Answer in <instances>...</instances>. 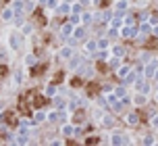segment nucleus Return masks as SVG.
<instances>
[{"mask_svg": "<svg viewBox=\"0 0 158 146\" xmlns=\"http://www.w3.org/2000/svg\"><path fill=\"white\" fill-rule=\"evenodd\" d=\"M118 65H121V58H118V57L110 58V69H118Z\"/></svg>", "mask_w": 158, "mask_h": 146, "instance_id": "nucleus-22", "label": "nucleus"}, {"mask_svg": "<svg viewBox=\"0 0 158 146\" xmlns=\"http://www.w3.org/2000/svg\"><path fill=\"white\" fill-rule=\"evenodd\" d=\"M60 134L67 136V138H71V136H79V134H81V127H75L73 123H64L63 127H60Z\"/></svg>", "mask_w": 158, "mask_h": 146, "instance_id": "nucleus-1", "label": "nucleus"}, {"mask_svg": "<svg viewBox=\"0 0 158 146\" xmlns=\"http://www.w3.org/2000/svg\"><path fill=\"white\" fill-rule=\"evenodd\" d=\"M129 71H131V65H123V67H118V69H117V75L121 77V79H125V75Z\"/></svg>", "mask_w": 158, "mask_h": 146, "instance_id": "nucleus-12", "label": "nucleus"}, {"mask_svg": "<svg viewBox=\"0 0 158 146\" xmlns=\"http://www.w3.org/2000/svg\"><path fill=\"white\" fill-rule=\"evenodd\" d=\"M8 44H10V48H13V50H17L19 46H21V40H19V36H17V33H10V36H8Z\"/></svg>", "mask_w": 158, "mask_h": 146, "instance_id": "nucleus-8", "label": "nucleus"}, {"mask_svg": "<svg viewBox=\"0 0 158 146\" xmlns=\"http://www.w3.org/2000/svg\"><path fill=\"white\" fill-rule=\"evenodd\" d=\"M54 105H56V109H64V105H67V102H64V98H58V96H56L54 98Z\"/></svg>", "mask_w": 158, "mask_h": 146, "instance_id": "nucleus-21", "label": "nucleus"}, {"mask_svg": "<svg viewBox=\"0 0 158 146\" xmlns=\"http://www.w3.org/2000/svg\"><path fill=\"white\" fill-rule=\"evenodd\" d=\"M10 6L15 8V11H17V15H19V13H23L25 4H23V0H13V2H10Z\"/></svg>", "mask_w": 158, "mask_h": 146, "instance_id": "nucleus-13", "label": "nucleus"}, {"mask_svg": "<svg viewBox=\"0 0 158 146\" xmlns=\"http://www.w3.org/2000/svg\"><path fill=\"white\" fill-rule=\"evenodd\" d=\"M56 13H63V15H71V6H69V4H63V2H60V4L56 6Z\"/></svg>", "mask_w": 158, "mask_h": 146, "instance_id": "nucleus-14", "label": "nucleus"}, {"mask_svg": "<svg viewBox=\"0 0 158 146\" xmlns=\"http://www.w3.org/2000/svg\"><path fill=\"white\" fill-rule=\"evenodd\" d=\"M152 33H154V36H158V25H154V29H152Z\"/></svg>", "mask_w": 158, "mask_h": 146, "instance_id": "nucleus-31", "label": "nucleus"}, {"mask_svg": "<svg viewBox=\"0 0 158 146\" xmlns=\"http://www.w3.org/2000/svg\"><path fill=\"white\" fill-rule=\"evenodd\" d=\"M98 52V40H87L85 42V54H94Z\"/></svg>", "mask_w": 158, "mask_h": 146, "instance_id": "nucleus-6", "label": "nucleus"}, {"mask_svg": "<svg viewBox=\"0 0 158 146\" xmlns=\"http://www.w3.org/2000/svg\"><path fill=\"white\" fill-rule=\"evenodd\" d=\"M150 123H152V127H154V130H158V113H154L150 117Z\"/></svg>", "mask_w": 158, "mask_h": 146, "instance_id": "nucleus-23", "label": "nucleus"}, {"mask_svg": "<svg viewBox=\"0 0 158 146\" xmlns=\"http://www.w3.org/2000/svg\"><path fill=\"white\" fill-rule=\"evenodd\" d=\"M137 4H139V6H143V4H148V0H137Z\"/></svg>", "mask_w": 158, "mask_h": 146, "instance_id": "nucleus-30", "label": "nucleus"}, {"mask_svg": "<svg viewBox=\"0 0 158 146\" xmlns=\"http://www.w3.org/2000/svg\"><path fill=\"white\" fill-rule=\"evenodd\" d=\"M156 67H158V63H156V61H152V63H148V67L143 69V75H148V77H150V75H154V71H156Z\"/></svg>", "mask_w": 158, "mask_h": 146, "instance_id": "nucleus-11", "label": "nucleus"}, {"mask_svg": "<svg viewBox=\"0 0 158 146\" xmlns=\"http://www.w3.org/2000/svg\"><path fill=\"white\" fill-rule=\"evenodd\" d=\"M73 36H75V38H85V29H83V27H77Z\"/></svg>", "mask_w": 158, "mask_h": 146, "instance_id": "nucleus-24", "label": "nucleus"}, {"mask_svg": "<svg viewBox=\"0 0 158 146\" xmlns=\"http://www.w3.org/2000/svg\"><path fill=\"white\" fill-rule=\"evenodd\" d=\"M112 54H114V57H123V54H125V48H121V46H112Z\"/></svg>", "mask_w": 158, "mask_h": 146, "instance_id": "nucleus-18", "label": "nucleus"}, {"mask_svg": "<svg viewBox=\"0 0 158 146\" xmlns=\"http://www.w3.org/2000/svg\"><path fill=\"white\" fill-rule=\"evenodd\" d=\"M50 144H64V140H60V138H54V140H50Z\"/></svg>", "mask_w": 158, "mask_h": 146, "instance_id": "nucleus-28", "label": "nucleus"}, {"mask_svg": "<svg viewBox=\"0 0 158 146\" xmlns=\"http://www.w3.org/2000/svg\"><path fill=\"white\" fill-rule=\"evenodd\" d=\"M154 100H156V102H158V92H156V96H154Z\"/></svg>", "mask_w": 158, "mask_h": 146, "instance_id": "nucleus-34", "label": "nucleus"}, {"mask_svg": "<svg viewBox=\"0 0 158 146\" xmlns=\"http://www.w3.org/2000/svg\"><path fill=\"white\" fill-rule=\"evenodd\" d=\"M127 8H129V2H127V0H117V2H114V13H123Z\"/></svg>", "mask_w": 158, "mask_h": 146, "instance_id": "nucleus-9", "label": "nucleus"}, {"mask_svg": "<svg viewBox=\"0 0 158 146\" xmlns=\"http://www.w3.org/2000/svg\"><path fill=\"white\" fill-rule=\"evenodd\" d=\"M73 33H75V25L73 23H67V25L60 27V36H63V38H71Z\"/></svg>", "mask_w": 158, "mask_h": 146, "instance_id": "nucleus-4", "label": "nucleus"}, {"mask_svg": "<svg viewBox=\"0 0 158 146\" xmlns=\"http://www.w3.org/2000/svg\"><path fill=\"white\" fill-rule=\"evenodd\" d=\"M71 13H81V2H75V4H73Z\"/></svg>", "mask_w": 158, "mask_h": 146, "instance_id": "nucleus-25", "label": "nucleus"}, {"mask_svg": "<svg viewBox=\"0 0 158 146\" xmlns=\"http://www.w3.org/2000/svg\"><path fill=\"white\" fill-rule=\"evenodd\" d=\"M73 54H75V48H71V46H63V48H60V52H58V57L64 58V61H69Z\"/></svg>", "mask_w": 158, "mask_h": 146, "instance_id": "nucleus-5", "label": "nucleus"}, {"mask_svg": "<svg viewBox=\"0 0 158 146\" xmlns=\"http://www.w3.org/2000/svg\"><path fill=\"white\" fill-rule=\"evenodd\" d=\"M125 121L129 123V125H137V123H139V117H137V113H127Z\"/></svg>", "mask_w": 158, "mask_h": 146, "instance_id": "nucleus-10", "label": "nucleus"}, {"mask_svg": "<svg viewBox=\"0 0 158 146\" xmlns=\"http://www.w3.org/2000/svg\"><path fill=\"white\" fill-rule=\"evenodd\" d=\"M118 32H121V36H123V38H133V36H137V33H135V27H133V25H123Z\"/></svg>", "mask_w": 158, "mask_h": 146, "instance_id": "nucleus-3", "label": "nucleus"}, {"mask_svg": "<svg viewBox=\"0 0 158 146\" xmlns=\"http://www.w3.org/2000/svg\"><path fill=\"white\" fill-rule=\"evenodd\" d=\"M89 19H92V13H81V23L83 25L89 23Z\"/></svg>", "mask_w": 158, "mask_h": 146, "instance_id": "nucleus-20", "label": "nucleus"}, {"mask_svg": "<svg viewBox=\"0 0 158 146\" xmlns=\"http://www.w3.org/2000/svg\"><path fill=\"white\" fill-rule=\"evenodd\" d=\"M154 79L158 81V67H156V71H154Z\"/></svg>", "mask_w": 158, "mask_h": 146, "instance_id": "nucleus-33", "label": "nucleus"}, {"mask_svg": "<svg viewBox=\"0 0 158 146\" xmlns=\"http://www.w3.org/2000/svg\"><path fill=\"white\" fill-rule=\"evenodd\" d=\"M15 17H17V11L10 6V4L2 11V21H15Z\"/></svg>", "mask_w": 158, "mask_h": 146, "instance_id": "nucleus-2", "label": "nucleus"}, {"mask_svg": "<svg viewBox=\"0 0 158 146\" xmlns=\"http://www.w3.org/2000/svg\"><path fill=\"white\" fill-rule=\"evenodd\" d=\"M31 32H33L31 23H23L21 25V36H31Z\"/></svg>", "mask_w": 158, "mask_h": 146, "instance_id": "nucleus-15", "label": "nucleus"}, {"mask_svg": "<svg viewBox=\"0 0 158 146\" xmlns=\"http://www.w3.org/2000/svg\"><path fill=\"white\" fill-rule=\"evenodd\" d=\"M2 111H4V102L0 100V113H2Z\"/></svg>", "mask_w": 158, "mask_h": 146, "instance_id": "nucleus-32", "label": "nucleus"}, {"mask_svg": "<svg viewBox=\"0 0 158 146\" xmlns=\"http://www.w3.org/2000/svg\"><path fill=\"white\" fill-rule=\"evenodd\" d=\"M21 79H23V73L19 71V73L15 75V84H21Z\"/></svg>", "mask_w": 158, "mask_h": 146, "instance_id": "nucleus-27", "label": "nucleus"}, {"mask_svg": "<svg viewBox=\"0 0 158 146\" xmlns=\"http://www.w3.org/2000/svg\"><path fill=\"white\" fill-rule=\"evenodd\" d=\"M139 21H150V13H146V11H143L142 15H139Z\"/></svg>", "mask_w": 158, "mask_h": 146, "instance_id": "nucleus-26", "label": "nucleus"}, {"mask_svg": "<svg viewBox=\"0 0 158 146\" xmlns=\"http://www.w3.org/2000/svg\"><path fill=\"white\" fill-rule=\"evenodd\" d=\"M23 63H25V67H33L35 65V57H33V54H25Z\"/></svg>", "mask_w": 158, "mask_h": 146, "instance_id": "nucleus-17", "label": "nucleus"}, {"mask_svg": "<svg viewBox=\"0 0 158 146\" xmlns=\"http://www.w3.org/2000/svg\"><path fill=\"white\" fill-rule=\"evenodd\" d=\"M146 100H148V96H146L143 92H139V94H135V96H133L131 102H133L135 106H143V105H146Z\"/></svg>", "mask_w": 158, "mask_h": 146, "instance_id": "nucleus-7", "label": "nucleus"}, {"mask_svg": "<svg viewBox=\"0 0 158 146\" xmlns=\"http://www.w3.org/2000/svg\"><path fill=\"white\" fill-rule=\"evenodd\" d=\"M54 92H56V90L52 88V86H50V88H46V94H48V96H52V94H54Z\"/></svg>", "mask_w": 158, "mask_h": 146, "instance_id": "nucleus-29", "label": "nucleus"}, {"mask_svg": "<svg viewBox=\"0 0 158 146\" xmlns=\"http://www.w3.org/2000/svg\"><path fill=\"white\" fill-rule=\"evenodd\" d=\"M106 48H110V42H108V38L98 40V50H106Z\"/></svg>", "mask_w": 158, "mask_h": 146, "instance_id": "nucleus-16", "label": "nucleus"}, {"mask_svg": "<svg viewBox=\"0 0 158 146\" xmlns=\"http://www.w3.org/2000/svg\"><path fill=\"white\" fill-rule=\"evenodd\" d=\"M48 119V113H44V111H38V113H35V121H46Z\"/></svg>", "mask_w": 158, "mask_h": 146, "instance_id": "nucleus-19", "label": "nucleus"}]
</instances>
